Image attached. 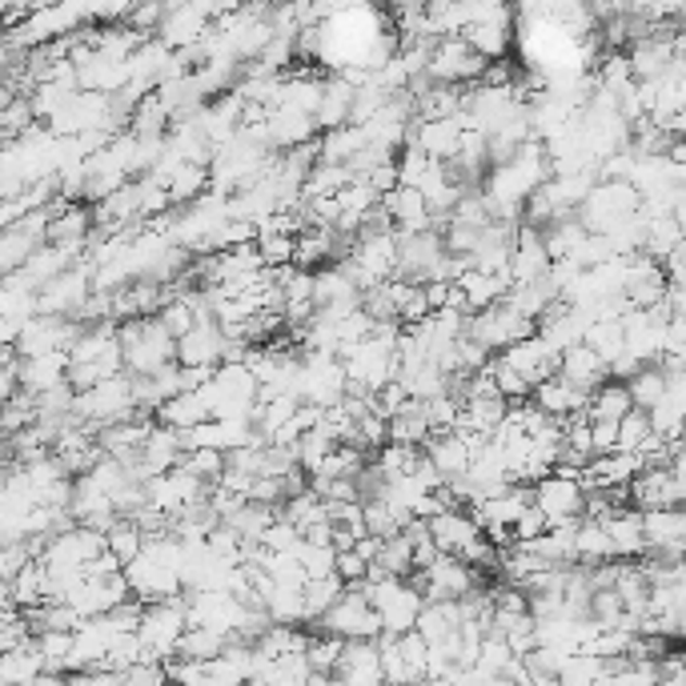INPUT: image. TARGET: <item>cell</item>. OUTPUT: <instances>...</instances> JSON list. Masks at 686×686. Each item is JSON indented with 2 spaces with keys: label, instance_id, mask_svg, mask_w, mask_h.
I'll return each instance as SVG.
<instances>
[{
  "label": "cell",
  "instance_id": "cell-1",
  "mask_svg": "<svg viewBox=\"0 0 686 686\" xmlns=\"http://www.w3.org/2000/svg\"><path fill=\"white\" fill-rule=\"evenodd\" d=\"M120 330V350H125V370L132 378H157L161 370L177 366V338H173L157 317L125 321Z\"/></svg>",
  "mask_w": 686,
  "mask_h": 686
},
{
  "label": "cell",
  "instance_id": "cell-2",
  "mask_svg": "<svg viewBox=\"0 0 686 686\" xmlns=\"http://www.w3.org/2000/svg\"><path fill=\"white\" fill-rule=\"evenodd\" d=\"M366 594H370L373 610L382 614L385 634L402 638V634L418 631V619H422V610H425V594L409 579L373 582V586H366Z\"/></svg>",
  "mask_w": 686,
  "mask_h": 686
},
{
  "label": "cell",
  "instance_id": "cell-3",
  "mask_svg": "<svg viewBox=\"0 0 686 686\" xmlns=\"http://www.w3.org/2000/svg\"><path fill=\"white\" fill-rule=\"evenodd\" d=\"M317 626H321V634H333V638H345V643H357V638H370V643H378V638L385 634L382 614L373 610L366 586L345 590L342 602H338L326 619L317 622Z\"/></svg>",
  "mask_w": 686,
  "mask_h": 686
},
{
  "label": "cell",
  "instance_id": "cell-4",
  "mask_svg": "<svg viewBox=\"0 0 686 686\" xmlns=\"http://www.w3.org/2000/svg\"><path fill=\"white\" fill-rule=\"evenodd\" d=\"M490 61L482 53H474L462 37H446L434 45V56H430V73L425 77L434 85H458V89H474L486 77Z\"/></svg>",
  "mask_w": 686,
  "mask_h": 686
},
{
  "label": "cell",
  "instance_id": "cell-5",
  "mask_svg": "<svg viewBox=\"0 0 686 686\" xmlns=\"http://www.w3.org/2000/svg\"><path fill=\"white\" fill-rule=\"evenodd\" d=\"M534 333H538V321L514 314L510 305L501 302V305H494V309H486V314L470 317L466 338L482 342L490 354H506V350H514L518 342H526V338H534Z\"/></svg>",
  "mask_w": 686,
  "mask_h": 686
},
{
  "label": "cell",
  "instance_id": "cell-6",
  "mask_svg": "<svg viewBox=\"0 0 686 686\" xmlns=\"http://www.w3.org/2000/svg\"><path fill=\"white\" fill-rule=\"evenodd\" d=\"M534 506L550 518V526L582 522V514H586V486H582V478L550 474L534 486Z\"/></svg>",
  "mask_w": 686,
  "mask_h": 686
},
{
  "label": "cell",
  "instance_id": "cell-7",
  "mask_svg": "<svg viewBox=\"0 0 686 686\" xmlns=\"http://www.w3.org/2000/svg\"><path fill=\"white\" fill-rule=\"evenodd\" d=\"M89 297H93V265H73L68 274H61V278L40 290V314L77 317Z\"/></svg>",
  "mask_w": 686,
  "mask_h": 686
},
{
  "label": "cell",
  "instance_id": "cell-8",
  "mask_svg": "<svg viewBox=\"0 0 686 686\" xmlns=\"http://www.w3.org/2000/svg\"><path fill=\"white\" fill-rule=\"evenodd\" d=\"M145 494H149V506L153 510H161V514H169L173 522L186 514L189 506H198L205 494H209V486L205 482H198V478L189 474V470H169V474L153 478V482H145Z\"/></svg>",
  "mask_w": 686,
  "mask_h": 686
},
{
  "label": "cell",
  "instance_id": "cell-9",
  "mask_svg": "<svg viewBox=\"0 0 686 686\" xmlns=\"http://www.w3.org/2000/svg\"><path fill=\"white\" fill-rule=\"evenodd\" d=\"M631 498L643 514H650V510H683L686 482L674 474L671 466H650V470H643V474L634 478Z\"/></svg>",
  "mask_w": 686,
  "mask_h": 686
},
{
  "label": "cell",
  "instance_id": "cell-10",
  "mask_svg": "<svg viewBox=\"0 0 686 686\" xmlns=\"http://www.w3.org/2000/svg\"><path fill=\"white\" fill-rule=\"evenodd\" d=\"M550 253H546V238H542V229L522 221L518 229V250H514V262H510V285H534V281H546L550 278Z\"/></svg>",
  "mask_w": 686,
  "mask_h": 686
},
{
  "label": "cell",
  "instance_id": "cell-11",
  "mask_svg": "<svg viewBox=\"0 0 686 686\" xmlns=\"http://www.w3.org/2000/svg\"><path fill=\"white\" fill-rule=\"evenodd\" d=\"M177 366L186 370H221L225 366V333L217 321H201L198 330L177 342Z\"/></svg>",
  "mask_w": 686,
  "mask_h": 686
},
{
  "label": "cell",
  "instance_id": "cell-12",
  "mask_svg": "<svg viewBox=\"0 0 686 686\" xmlns=\"http://www.w3.org/2000/svg\"><path fill=\"white\" fill-rule=\"evenodd\" d=\"M462 137H466V125H462V113L449 120H414V129H409V145H418L422 153H430L434 161H454L458 157V149H462Z\"/></svg>",
  "mask_w": 686,
  "mask_h": 686
},
{
  "label": "cell",
  "instance_id": "cell-13",
  "mask_svg": "<svg viewBox=\"0 0 686 686\" xmlns=\"http://www.w3.org/2000/svg\"><path fill=\"white\" fill-rule=\"evenodd\" d=\"M506 366H514L522 378H526L534 390H538L542 382H550V378H558V370H562V354H555L550 345L542 342L538 333L534 338H526V342H518L514 350H506Z\"/></svg>",
  "mask_w": 686,
  "mask_h": 686
},
{
  "label": "cell",
  "instance_id": "cell-14",
  "mask_svg": "<svg viewBox=\"0 0 686 686\" xmlns=\"http://www.w3.org/2000/svg\"><path fill=\"white\" fill-rule=\"evenodd\" d=\"M430 538L442 555L462 558L478 538H482V526L474 522L470 510H442L437 518H430Z\"/></svg>",
  "mask_w": 686,
  "mask_h": 686
},
{
  "label": "cell",
  "instance_id": "cell-15",
  "mask_svg": "<svg viewBox=\"0 0 686 686\" xmlns=\"http://www.w3.org/2000/svg\"><path fill=\"white\" fill-rule=\"evenodd\" d=\"M510 21H514V13H510V9H501V4H486L482 21L466 28L462 40L470 45V49H474V53L486 56V61H490V56H501L506 49H510Z\"/></svg>",
  "mask_w": 686,
  "mask_h": 686
},
{
  "label": "cell",
  "instance_id": "cell-16",
  "mask_svg": "<svg viewBox=\"0 0 686 686\" xmlns=\"http://www.w3.org/2000/svg\"><path fill=\"white\" fill-rule=\"evenodd\" d=\"M534 402L546 409V418H555V422H570V418H582L586 406H590V394H582L579 385H570L562 373L550 378V382H542L534 390Z\"/></svg>",
  "mask_w": 686,
  "mask_h": 686
},
{
  "label": "cell",
  "instance_id": "cell-17",
  "mask_svg": "<svg viewBox=\"0 0 686 686\" xmlns=\"http://www.w3.org/2000/svg\"><path fill=\"white\" fill-rule=\"evenodd\" d=\"M317 141V120L309 113H297V109H278L269 113V145L278 153H293V149H305Z\"/></svg>",
  "mask_w": 686,
  "mask_h": 686
},
{
  "label": "cell",
  "instance_id": "cell-18",
  "mask_svg": "<svg viewBox=\"0 0 686 686\" xmlns=\"http://www.w3.org/2000/svg\"><path fill=\"white\" fill-rule=\"evenodd\" d=\"M68 373H73V354H49V357H21V385L25 394L40 397L56 390V385H68Z\"/></svg>",
  "mask_w": 686,
  "mask_h": 686
},
{
  "label": "cell",
  "instance_id": "cell-19",
  "mask_svg": "<svg viewBox=\"0 0 686 686\" xmlns=\"http://www.w3.org/2000/svg\"><path fill=\"white\" fill-rule=\"evenodd\" d=\"M602 526H607L610 542H614V558H619V562L643 558L650 550L647 526H643V510H614Z\"/></svg>",
  "mask_w": 686,
  "mask_h": 686
},
{
  "label": "cell",
  "instance_id": "cell-20",
  "mask_svg": "<svg viewBox=\"0 0 686 686\" xmlns=\"http://www.w3.org/2000/svg\"><path fill=\"white\" fill-rule=\"evenodd\" d=\"M558 373H562L570 385H579L582 394H594V390H602V385L610 382V366L594 354L590 345H574L570 354H562V370Z\"/></svg>",
  "mask_w": 686,
  "mask_h": 686
},
{
  "label": "cell",
  "instance_id": "cell-21",
  "mask_svg": "<svg viewBox=\"0 0 686 686\" xmlns=\"http://www.w3.org/2000/svg\"><path fill=\"white\" fill-rule=\"evenodd\" d=\"M425 458L442 470L446 482H454V478L470 474V466H474V449L466 446L458 434H434L430 442H425Z\"/></svg>",
  "mask_w": 686,
  "mask_h": 686
},
{
  "label": "cell",
  "instance_id": "cell-22",
  "mask_svg": "<svg viewBox=\"0 0 686 686\" xmlns=\"http://www.w3.org/2000/svg\"><path fill=\"white\" fill-rule=\"evenodd\" d=\"M317 149H321V165H354L357 153L370 149V137L361 125H345V129L321 132Z\"/></svg>",
  "mask_w": 686,
  "mask_h": 686
},
{
  "label": "cell",
  "instance_id": "cell-23",
  "mask_svg": "<svg viewBox=\"0 0 686 686\" xmlns=\"http://www.w3.org/2000/svg\"><path fill=\"white\" fill-rule=\"evenodd\" d=\"M40 674H45V655L37 643L0 655V686H37Z\"/></svg>",
  "mask_w": 686,
  "mask_h": 686
},
{
  "label": "cell",
  "instance_id": "cell-24",
  "mask_svg": "<svg viewBox=\"0 0 686 686\" xmlns=\"http://www.w3.org/2000/svg\"><path fill=\"white\" fill-rule=\"evenodd\" d=\"M434 437L430 430V414H425V402H409L397 418H390V442L394 446H409V449H425V442Z\"/></svg>",
  "mask_w": 686,
  "mask_h": 686
},
{
  "label": "cell",
  "instance_id": "cell-25",
  "mask_svg": "<svg viewBox=\"0 0 686 686\" xmlns=\"http://www.w3.org/2000/svg\"><path fill=\"white\" fill-rule=\"evenodd\" d=\"M574 562H579V567H602V562H619V558H614V542H610V534H607V526H602V522L582 518L579 538H574Z\"/></svg>",
  "mask_w": 686,
  "mask_h": 686
},
{
  "label": "cell",
  "instance_id": "cell-26",
  "mask_svg": "<svg viewBox=\"0 0 686 686\" xmlns=\"http://www.w3.org/2000/svg\"><path fill=\"white\" fill-rule=\"evenodd\" d=\"M462 631V602H425L422 619H418V634L430 647L446 643L449 634Z\"/></svg>",
  "mask_w": 686,
  "mask_h": 686
},
{
  "label": "cell",
  "instance_id": "cell-27",
  "mask_svg": "<svg viewBox=\"0 0 686 686\" xmlns=\"http://www.w3.org/2000/svg\"><path fill=\"white\" fill-rule=\"evenodd\" d=\"M157 418H161V425H169V430H177V434H189V430H198L201 422H213V414L201 394L173 397L169 406L157 409Z\"/></svg>",
  "mask_w": 686,
  "mask_h": 686
},
{
  "label": "cell",
  "instance_id": "cell-28",
  "mask_svg": "<svg viewBox=\"0 0 686 686\" xmlns=\"http://www.w3.org/2000/svg\"><path fill=\"white\" fill-rule=\"evenodd\" d=\"M626 414H634V397L622 382H607L602 390H594L590 406H586L590 422H622Z\"/></svg>",
  "mask_w": 686,
  "mask_h": 686
},
{
  "label": "cell",
  "instance_id": "cell-29",
  "mask_svg": "<svg viewBox=\"0 0 686 686\" xmlns=\"http://www.w3.org/2000/svg\"><path fill=\"white\" fill-rule=\"evenodd\" d=\"M209 189H213L209 165H181L169 181V201L173 205H198Z\"/></svg>",
  "mask_w": 686,
  "mask_h": 686
},
{
  "label": "cell",
  "instance_id": "cell-30",
  "mask_svg": "<svg viewBox=\"0 0 686 686\" xmlns=\"http://www.w3.org/2000/svg\"><path fill=\"white\" fill-rule=\"evenodd\" d=\"M345 590H350V586H345L338 574H330V579H309V586H305V622L326 619L345 598Z\"/></svg>",
  "mask_w": 686,
  "mask_h": 686
},
{
  "label": "cell",
  "instance_id": "cell-31",
  "mask_svg": "<svg viewBox=\"0 0 686 686\" xmlns=\"http://www.w3.org/2000/svg\"><path fill=\"white\" fill-rule=\"evenodd\" d=\"M225 650H229V638L217 631H201V626H189L186 638H181V647H177V659H189V662H217L225 659Z\"/></svg>",
  "mask_w": 686,
  "mask_h": 686
},
{
  "label": "cell",
  "instance_id": "cell-32",
  "mask_svg": "<svg viewBox=\"0 0 686 686\" xmlns=\"http://www.w3.org/2000/svg\"><path fill=\"white\" fill-rule=\"evenodd\" d=\"M265 610L278 626H297V622H305V590L274 582V590L265 594Z\"/></svg>",
  "mask_w": 686,
  "mask_h": 686
},
{
  "label": "cell",
  "instance_id": "cell-33",
  "mask_svg": "<svg viewBox=\"0 0 686 686\" xmlns=\"http://www.w3.org/2000/svg\"><path fill=\"white\" fill-rule=\"evenodd\" d=\"M586 345L610 366V361H619L626 354V326L610 321V317H598V321H590V330H586Z\"/></svg>",
  "mask_w": 686,
  "mask_h": 686
},
{
  "label": "cell",
  "instance_id": "cell-34",
  "mask_svg": "<svg viewBox=\"0 0 686 686\" xmlns=\"http://www.w3.org/2000/svg\"><path fill=\"white\" fill-rule=\"evenodd\" d=\"M37 250H40V241L28 238L25 229H4V238H0V269H4V278H9V274H21V269L33 262Z\"/></svg>",
  "mask_w": 686,
  "mask_h": 686
},
{
  "label": "cell",
  "instance_id": "cell-35",
  "mask_svg": "<svg viewBox=\"0 0 686 686\" xmlns=\"http://www.w3.org/2000/svg\"><path fill=\"white\" fill-rule=\"evenodd\" d=\"M269 686H309L314 678V666L305 655H290V659H278V662H265L262 671H257Z\"/></svg>",
  "mask_w": 686,
  "mask_h": 686
},
{
  "label": "cell",
  "instance_id": "cell-36",
  "mask_svg": "<svg viewBox=\"0 0 686 686\" xmlns=\"http://www.w3.org/2000/svg\"><path fill=\"white\" fill-rule=\"evenodd\" d=\"M666 382H671V378H666L662 366H647L634 382H626V390H631V397H634V409H647L650 414V409L666 397Z\"/></svg>",
  "mask_w": 686,
  "mask_h": 686
},
{
  "label": "cell",
  "instance_id": "cell-37",
  "mask_svg": "<svg viewBox=\"0 0 686 686\" xmlns=\"http://www.w3.org/2000/svg\"><path fill=\"white\" fill-rule=\"evenodd\" d=\"M157 321L173 333V338H177V342H181V338H189V333L201 326V314H198V305H193V297L181 293V297H173V302L161 309Z\"/></svg>",
  "mask_w": 686,
  "mask_h": 686
},
{
  "label": "cell",
  "instance_id": "cell-38",
  "mask_svg": "<svg viewBox=\"0 0 686 686\" xmlns=\"http://www.w3.org/2000/svg\"><path fill=\"white\" fill-rule=\"evenodd\" d=\"M145 530L137 526V522H129V518H120L117 526L109 530V550L129 567V562H137V558L145 555Z\"/></svg>",
  "mask_w": 686,
  "mask_h": 686
},
{
  "label": "cell",
  "instance_id": "cell-39",
  "mask_svg": "<svg viewBox=\"0 0 686 686\" xmlns=\"http://www.w3.org/2000/svg\"><path fill=\"white\" fill-rule=\"evenodd\" d=\"M366 506V530H370L373 538H382V542H390V538H397L402 530H406V518L397 514L394 506L390 501H361Z\"/></svg>",
  "mask_w": 686,
  "mask_h": 686
},
{
  "label": "cell",
  "instance_id": "cell-40",
  "mask_svg": "<svg viewBox=\"0 0 686 686\" xmlns=\"http://www.w3.org/2000/svg\"><path fill=\"white\" fill-rule=\"evenodd\" d=\"M650 437H655V425H650L647 409H634V414H626V418L619 422V449L622 454H638Z\"/></svg>",
  "mask_w": 686,
  "mask_h": 686
},
{
  "label": "cell",
  "instance_id": "cell-41",
  "mask_svg": "<svg viewBox=\"0 0 686 686\" xmlns=\"http://www.w3.org/2000/svg\"><path fill=\"white\" fill-rule=\"evenodd\" d=\"M378 567H382L390 579H409V574H414V542L406 538V530H402L397 538L385 542Z\"/></svg>",
  "mask_w": 686,
  "mask_h": 686
},
{
  "label": "cell",
  "instance_id": "cell-42",
  "mask_svg": "<svg viewBox=\"0 0 686 686\" xmlns=\"http://www.w3.org/2000/svg\"><path fill=\"white\" fill-rule=\"evenodd\" d=\"M342 650H345V638H333V634H314L309 638V647H305V659L309 666L321 674H333L338 671V662H342Z\"/></svg>",
  "mask_w": 686,
  "mask_h": 686
},
{
  "label": "cell",
  "instance_id": "cell-43",
  "mask_svg": "<svg viewBox=\"0 0 686 686\" xmlns=\"http://www.w3.org/2000/svg\"><path fill=\"white\" fill-rule=\"evenodd\" d=\"M434 169V157L422 153L418 145H406L397 153V177H402V186L406 189H418L425 181V173Z\"/></svg>",
  "mask_w": 686,
  "mask_h": 686
},
{
  "label": "cell",
  "instance_id": "cell-44",
  "mask_svg": "<svg viewBox=\"0 0 686 686\" xmlns=\"http://www.w3.org/2000/svg\"><path fill=\"white\" fill-rule=\"evenodd\" d=\"M297 562L305 567L309 579H330V574H338V550H333V546H314V542H305L302 550H297Z\"/></svg>",
  "mask_w": 686,
  "mask_h": 686
},
{
  "label": "cell",
  "instance_id": "cell-45",
  "mask_svg": "<svg viewBox=\"0 0 686 686\" xmlns=\"http://www.w3.org/2000/svg\"><path fill=\"white\" fill-rule=\"evenodd\" d=\"M462 402L454 394H442L434 397V402H425V414H430V430L434 434H454V425H458V418H462Z\"/></svg>",
  "mask_w": 686,
  "mask_h": 686
},
{
  "label": "cell",
  "instance_id": "cell-46",
  "mask_svg": "<svg viewBox=\"0 0 686 686\" xmlns=\"http://www.w3.org/2000/svg\"><path fill=\"white\" fill-rule=\"evenodd\" d=\"M397 647H402V655H406L409 671H414L425 683V674H430V643H425L418 631H409V634H402V638H397Z\"/></svg>",
  "mask_w": 686,
  "mask_h": 686
},
{
  "label": "cell",
  "instance_id": "cell-47",
  "mask_svg": "<svg viewBox=\"0 0 686 686\" xmlns=\"http://www.w3.org/2000/svg\"><path fill=\"white\" fill-rule=\"evenodd\" d=\"M338 579L350 590H357V586H366V579H370V562L357 555V550H338Z\"/></svg>",
  "mask_w": 686,
  "mask_h": 686
},
{
  "label": "cell",
  "instance_id": "cell-48",
  "mask_svg": "<svg viewBox=\"0 0 686 686\" xmlns=\"http://www.w3.org/2000/svg\"><path fill=\"white\" fill-rule=\"evenodd\" d=\"M120 683L125 686H173L165 662H137L132 671L120 674Z\"/></svg>",
  "mask_w": 686,
  "mask_h": 686
},
{
  "label": "cell",
  "instance_id": "cell-49",
  "mask_svg": "<svg viewBox=\"0 0 686 686\" xmlns=\"http://www.w3.org/2000/svg\"><path fill=\"white\" fill-rule=\"evenodd\" d=\"M542 534H550V518L542 514L538 506H530L526 514L518 518V526H514V542H538Z\"/></svg>",
  "mask_w": 686,
  "mask_h": 686
},
{
  "label": "cell",
  "instance_id": "cell-50",
  "mask_svg": "<svg viewBox=\"0 0 686 686\" xmlns=\"http://www.w3.org/2000/svg\"><path fill=\"white\" fill-rule=\"evenodd\" d=\"M590 430H594V458L619 449V422H590Z\"/></svg>",
  "mask_w": 686,
  "mask_h": 686
},
{
  "label": "cell",
  "instance_id": "cell-51",
  "mask_svg": "<svg viewBox=\"0 0 686 686\" xmlns=\"http://www.w3.org/2000/svg\"><path fill=\"white\" fill-rule=\"evenodd\" d=\"M422 686H458V683H454V674H442V678H425Z\"/></svg>",
  "mask_w": 686,
  "mask_h": 686
},
{
  "label": "cell",
  "instance_id": "cell-52",
  "mask_svg": "<svg viewBox=\"0 0 686 686\" xmlns=\"http://www.w3.org/2000/svg\"><path fill=\"white\" fill-rule=\"evenodd\" d=\"M683 510H686V506H683Z\"/></svg>",
  "mask_w": 686,
  "mask_h": 686
}]
</instances>
